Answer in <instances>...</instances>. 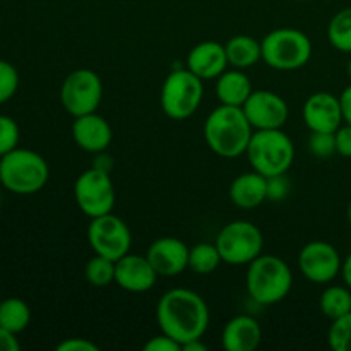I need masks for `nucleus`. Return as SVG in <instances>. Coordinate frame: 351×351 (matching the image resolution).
I'll list each match as a JSON object with an SVG mask.
<instances>
[{"label":"nucleus","instance_id":"ea45409f","mask_svg":"<svg viewBox=\"0 0 351 351\" xmlns=\"http://www.w3.org/2000/svg\"><path fill=\"white\" fill-rule=\"evenodd\" d=\"M182 351H208V346L202 343L201 339H194V341H189L182 346Z\"/></svg>","mask_w":351,"mask_h":351},{"label":"nucleus","instance_id":"e433bc0d","mask_svg":"<svg viewBox=\"0 0 351 351\" xmlns=\"http://www.w3.org/2000/svg\"><path fill=\"white\" fill-rule=\"evenodd\" d=\"M339 103H341V112H343V122L350 123L351 125V84L345 88V91L339 96Z\"/></svg>","mask_w":351,"mask_h":351},{"label":"nucleus","instance_id":"aec40b11","mask_svg":"<svg viewBox=\"0 0 351 351\" xmlns=\"http://www.w3.org/2000/svg\"><path fill=\"white\" fill-rule=\"evenodd\" d=\"M230 201L240 209L259 208L267 199V177L259 171H245L233 178L228 189Z\"/></svg>","mask_w":351,"mask_h":351},{"label":"nucleus","instance_id":"6ab92c4d","mask_svg":"<svg viewBox=\"0 0 351 351\" xmlns=\"http://www.w3.org/2000/svg\"><path fill=\"white\" fill-rule=\"evenodd\" d=\"M263 341V328L250 315H235L225 324L221 345L226 351H254Z\"/></svg>","mask_w":351,"mask_h":351},{"label":"nucleus","instance_id":"f8f14e48","mask_svg":"<svg viewBox=\"0 0 351 351\" xmlns=\"http://www.w3.org/2000/svg\"><path fill=\"white\" fill-rule=\"evenodd\" d=\"M341 256L335 245L324 240H314L302 247L298 254L300 273L317 285L331 283L341 273Z\"/></svg>","mask_w":351,"mask_h":351},{"label":"nucleus","instance_id":"a878e982","mask_svg":"<svg viewBox=\"0 0 351 351\" xmlns=\"http://www.w3.org/2000/svg\"><path fill=\"white\" fill-rule=\"evenodd\" d=\"M329 43L343 53H351V7L341 9L328 24Z\"/></svg>","mask_w":351,"mask_h":351},{"label":"nucleus","instance_id":"f03ea898","mask_svg":"<svg viewBox=\"0 0 351 351\" xmlns=\"http://www.w3.org/2000/svg\"><path fill=\"white\" fill-rule=\"evenodd\" d=\"M254 127L242 106L219 105L206 117L204 141L209 149L221 158H239L245 154Z\"/></svg>","mask_w":351,"mask_h":351},{"label":"nucleus","instance_id":"a211bd4d","mask_svg":"<svg viewBox=\"0 0 351 351\" xmlns=\"http://www.w3.org/2000/svg\"><path fill=\"white\" fill-rule=\"evenodd\" d=\"M185 67L202 81H211L219 77L228 67L225 45L218 41H202L195 45L187 55Z\"/></svg>","mask_w":351,"mask_h":351},{"label":"nucleus","instance_id":"dca6fc26","mask_svg":"<svg viewBox=\"0 0 351 351\" xmlns=\"http://www.w3.org/2000/svg\"><path fill=\"white\" fill-rule=\"evenodd\" d=\"M158 276L160 274L156 273L147 256L129 252L115 261V283L130 293L149 291L156 285Z\"/></svg>","mask_w":351,"mask_h":351},{"label":"nucleus","instance_id":"7c9ffc66","mask_svg":"<svg viewBox=\"0 0 351 351\" xmlns=\"http://www.w3.org/2000/svg\"><path fill=\"white\" fill-rule=\"evenodd\" d=\"M307 144L311 154L321 160H326L336 153L335 132H311Z\"/></svg>","mask_w":351,"mask_h":351},{"label":"nucleus","instance_id":"c756f323","mask_svg":"<svg viewBox=\"0 0 351 351\" xmlns=\"http://www.w3.org/2000/svg\"><path fill=\"white\" fill-rule=\"evenodd\" d=\"M19 125L14 119L0 115V158L10 153L19 144Z\"/></svg>","mask_w":351,"mask_h":351},{"label":"nucleus","instance_id":"c03bdc74","mask_svg":"<svg viewBox=\"0 0 351 351\" xmlns=\"http://www.w3.org/2000/svg\"><path fill=\"white\" fill-rule=\"evenodd\" d=\"M0 201H2V195H0Z\"/></svg>","mask_w":351,"mask_h":351},{"label":"nucleus","instance_id":"58836bf2","mask_svg":"<svg viewBox=\"0 0 351 351\" xmlns=\"http://www.w3.org/2000/svg\"><path fill=\"white\" fill-rule=\"evenodd\" d=\"M343 276V281H345L346 287L351 290V254L346 256V259L343 261L341 264V273H339Z\"/></svg>","mask_w":351,"mask_h":351},{"label":"nucleus","instance_id":"393cba45","mask_svg":"<svg viewBox=\"0 0 351 351\" xmlns=\"http://www.w3.org/2000/svg\"><path fill=\"white\" fill-rule=\"evenodd\" d=\"M221 263L223 259L219 256L216 243L201 242L191 247V252H189V269L194 271L195 274L206 276V274L215 273Z\"/></svg>","mask_w":351,"mask_h":351},{"label":"nucleus","instance_id":"c85d7f7f","mask_svg":"<svg viewBox=\"0 0 351 351\" xmlns=\"http://www.w3.org/2000/svg\"><path fill=\"white\" fill-rule=\"evenodd\" d=\"M19 88V74L12 64L0 60V105L9 101Z\"/></svg>","mask_w":351,"mask_h":351},{"label":"nucleus","instance_id":"6e6552de","mask_svg":"<svg viewBox=\"0 0 351 351\" xmlns=\"http://www.w3.org/2000/svg\"><path fill=\"white\" fill-rule=\"evenodd\" d=\"M216 247L223 263L232 266H249L256 257L263 254L264 237L259 226L252 221L237 219L230 221L219 230L216 237Z\"/></svg>","mask_w":351,"mask_h":351},{"label":"nucleus","instance_id":"0eeeda50","mask_svg":"<svg viewBox=\"0 0 351 351\" xmlns=\"http://www.w3.org/2000/svg\"><path fill=\"white\" fill-rule=\"evenodd\" d=\"M202 79L192 74L187 67L175 69L161 86L160 103L165 115L171 120H187L194 115L204 98Z\"/></svg>","mask_w":351,"mask_h":351},{"label":"nucleus","instance_id":"4468645a","mask_svg":"<svg viewBox=\"0 0 351 351\" xmlns=\"http://www.w3.org/2000/svg\"><path fill=\"white\" fill-rule=\"evenodd\" d=\"M302 115L311 132H336L343 123L339 98L328 91H317L308 96Z\"/></svg>","mask_w":351,"mask_h":351},{"label":"nucleus","instance_id":"9b49d317","mask_svg":"<svg viewBox=\"0 0 351 351\" xmlns=\"http://www.w3.org/2000/svg\"><path fill=\"white\" fill-rule=\"evenodd\" d=\"M88 243L98 256L119 261L130 252L132 233L127 223L113 213L91 218L88 225Z\"/></svg>","mask_w":351,"mask_h":351},{"label":"nucleus","instance_id":"20e7f679","mask_svg":"<svg viewBox=\"0 0 351 351\" xmlns=\"http://www.w3.org/2000/svg\"><path fill=\"white\" fill-rule=\"evenodd\" d=\"M50 168L36 151L16 147L0 158V184L9 192L31 195L47 185Z\"/></svg>","mask_w":351,"mask_h":351},{"label":"nucleus","instance_id":"9d476101","mask_svg":"<svg viewBox=\"0 0 351 351\" xmlns=\"http://www.w3.org/2000/svg\"><path fill=\"white\" fill-rule=\"evenodd\" d=\"M74 199L77 208L89 219L113 211L115 187L108 171L91 167L82 171L74 184Z\"/></svg>","mask_w":351,"mask_h":351},{"label":"nucleus","instance_id":"f3484780","mask_svg":"<svg viewBox=\"0 0 351 351\" xmlns=\"http://www.w3.org/2000/svg\"><path fill=\"white\" fill-rule=\"evenodd\" d=\"M72 139L86 153H103L108 149L113 139V130L108 120L98 113L75 117L72 123Z\"/></svg>","mask_w":351,"mask_h":351},{"label":"nucleus","instance_id":"f704fd0d","mask_svg":"<svg viewBox=\"0 0 351 351\" xmlns=\"http://www.w3.org/2000/svg\"><path fill=\"white\" fill-rule=\"evenodd\" d=\"M98 345L88 338H67L57 345V351H98Z\"/></svg>","mask_w":351,"mask_h":351},{"label":"nucleus","instance_id":"473e14b6","mask_svg":"<svg viewBox=\"0 0 351 351\" xmlns=\"http://www.w3.org/2000/svg\"><path fill=\"white\" fill-rule=\"evenodd\" d=\"M143 350L144 351H182V346L180 343H177L175 339H171L170 336L161 332V335L153 336V338L143 346Z\"/></svg>","mask_w":351,"mask_h":351},{"label":"nucleus","instance_id":"ddd939ff","mask_svg":"<svg viewBox=\"0 0 351 351\" xmlns=\"http://www.w3.org/2000/svg\"><path fill=\"white\" fill-rule=\"evenodd\" d=\"M242 110L254 130L283 129L290 117L287 99L269 89H254Z\"/></svg>","mask_w":351,"mask_h":351},{"label":"nucleus","instance_id":"f257e3e1","mask_svg":"<svg viewBox=\"0 0 351 351\" xmlns=\"http://www.w3.org/2000/svg\"><path fill=\"white\" fill-rule=\"evenodd\" d=\"M209 319L211 315L204 298L189 288H171L158 300V328L180 346L201 339L208 331Z\"/></svg>","mask_w":351,"mask_h":351},{"label":"nucleus","instance_id":"72a5a7b5","mask_svg":"<svg viewBox=\"0 0 351 351\" xmlns=\"http://www.w3.org/2000/svg\"><path fill=\"white\" fill-rule=\"evenodd\" d=\"M336 139V153L345 158H351V125L345 123L339 125V129L335 132Z\"/></svg>","mask_w":351,"mask_h":351},{"label":"nucleus","instance_id":"7ed1b4c3","mask_svg":"<svg viewBox=\"0 0 351 351\" xmlns=\"http://www.w3.org/2000/svg\"><path fill=\"white\" fill-rule=\"evenodd\" d=\"M245 287L250 298L261 305L285 300L293 287V273L281 257L261 254L247 267Z\"/></svg>","mask_w":351,"mask_h":351},{"label":"nucleus","instance_id":"39448f33","mask_svg":"<svg viewBox=\"0 0 351 351\" xmlns=\"http://www.w3.org/2000/svg\"><path fill=\"white\" fill-rule=\"evenodd\" d=\"M245 156L252 170L264 177L287 173L295 160V146L283 129L254 130Z\"/></svg>","mask_w":351,"mask_h":351},{"label":"nucleus","instance_id":"412c9836","mask_svg":"<svg viewBox=\"0 0 351 351\" xmlns=\"http://www.w3.org/2000/svg\"><path fill=\"white\" fill-rule=\"evenodd\" d=\"M216 98L221 105L243 106V103L252 95L254 88L249 75L242 69L225 71L219 77H216Z\"/></svg>","mask_w":351,"mask_h":351},{"label":"nucleus","instance_id":"b1692460","mask_svg":"<svg viewBox=\"0 0 351 351\" xmlns=\"http://www.w3.org/2000/svg\"><path fill=\"white\" fill-rule=\"evenodd\" d=\"M31 311L29 305L21 298H5L0 302V326L7 331L19 335L29 326Z\"/></svg>","mask_w":351,"mask_h":351},{"label":"nucleus","instance_id":"79ce46f5","mask_svg":"<svg viewBox=\"0 0 351 351\" xmlns=\"http://www.w3.org/2000/svg\"><path fill=\"white\" fill-rule=\"evenodd\" d=\"M348 77L351 79V58H350V62H348Z\"/></svg>","mask_w":351,"mask_h":351},{"label":"nucleus","instance_id":"a19ab883","mask_svg":"<svg viewBox=\"0 0 351 351\" xmlns=\"http://www.w3.org/2000/svg\"><path fill=\"white\" fill-rule=\"evenodd\" d=\"M348 221H350V225H351V201H350V206H348Z\"/></svg>","mask_w":351,"mask_h":351},{"label":"nucleus","instance_id":"5701e85b","mask_svg":"<svg viewBox=\"0 0 351 351\" xmlns=\"http://www.w3.org/2000/svg\"><path fill=\"white\" fill-rule=\"evenodd\" d=\"M319 308H321L322 315L328 317L329 321H336V319L350 314L351 290L346 285L345 287H339V285L328 287L322 291L321 300H319Z\"/></svg>","mask_w":351,"mask_h":351},{"label":"nucleus","instance_id":"bb28decb","mask_svg":"<svg viewBox=\"0 0 351 351\" xmlns=\"http://www.w3.org/2000/svg\"><path fill=\"white\" fill-rule=\"evenodd\" d=\"M84 274L86 281H88L91 287H108V285L115 283V261L95 254V257H91V259L88 261V264H86Z\"/></svg>","mask_w":351,"mask_h":351},{"label":"nucleus","instance_id":"1a4fd4ad","mask_svg":"<svg viewBox=\"0 0 351 351\" xmlns=\"http://www.w3.org/2000/svg\"><path fill=\"white\" fill-rule=\"evenodd\" d=\"M103 99L101 77L91 69H75L60 86V103L69 115L95 113Z\"/></svg>","mask_w":351,"mask_h":351},{"label":"nucleus","instance_id":"cd10ccee","mask_svg":"<svg viewBox=\"0 0 351 351\" xmlns=\"http://www.w3.org/2000/svg\"><path fill=\"white\" fill-rule=\"evenodd\" d=\"M328 343L335 351H351V312L332 321L328 331Z\"/></svg>","mask_w":351,"mask_h":351},{"label":"nucleus","instance_id":"c9c22d12","mask_svg":"<svg viewBox=\"0 0 351 351\" xmlns=\"http://www.w3.org/2000/svg\"><path fill=\"white\" fill-rule=\"evenodd\" d=\"M21 345L16 335L0 326V351H19Z\"/></svg>","mask_w":351,"mask_h":351},{"label":"nucleus","instance_id":"4be33fe9","mask_svg":"<svg viewBox=\"0 0 351 351\" xmlns=\"http://www.w3.org/2000/svg\"><path fill=\"white\" fill-rule=\"evenodd\" d=\"M226 57H228V65L233 69H245L254 67L259 60H263V48L261 41L256 40L250 34H235L225 43Z\"/></svg>","mask_w":351,"mask_h":351},{"label":"nucleus","instance_id":"2f4dec72","mask_svg":"<svg viewBox=\"0 0 351 351\" xmlns=\"http://www.w3.org/2000/svg\"><path fill=\"white\" fill-rule=\"evenodd\" d=\"M285 175L287 173L267 178V199L278 202L287 197L288 191H290V184H288V178Z\"/></svg>","mask_w":351,"mask_h":351},{"label":"nucleus","instance_id":"423d86ee","mask_svg":"<svg viewBox=\"0 0 351 351\" xmlns=\"http://www.w3.org/2000/svg\"><path fill=\"white\" fill-rule=\"evenodd\" d=\"M263 60L274 71H298L312 57V41L304 31L295 27H278L269 31L261 41Z\"/></svg>","mask_w":351,"mask_h":351},{"label":"nucleus","instance_id":"4c0bfd02","mask_svg":"<svg viewBox=\"0 0 351 351\" xmlns=\"http://www.w3.org/2000/svg\"><path fill=\"white\" fill-rule=\"evenodd\" d=\"M93 167L98 168V170L108 171L110 173L113 168V160L105 153V151H103V153H96V160L93 161Z\"/></svg>","mask_w":351,"mask_h":351},{"label":"nucleus","instance_id":"2eb2a0df","mask_svg":"<svg viewBox=\"0 0 351 351\" xmlns=\"http://www.w3.org/2000/svg\"><path fill=\"white\" fill-rule=\"evenodd\" d=\"M189 249L184 240L177 237H161L147 247V259L160 276H178L189 269Z\"/></svg>","mask_w":351,"mask_h":351},{"label":"nucleus","instance_id":"37998d69","mask_svg":"<svg viewBox=\"0 0 351 351\" xmlns=\"http://www.w3.org/2000/svg\"><path fill=\"white\" fill-rule=\"evenodd\" d=\"M297 2H307V0H297Z\"/></svg>","mask_w":351,"mask_h":351}]
</instances>
